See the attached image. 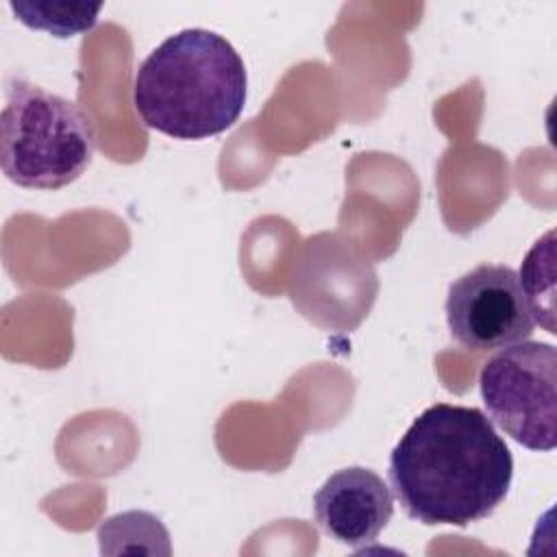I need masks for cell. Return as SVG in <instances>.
<instances>
[{
  "label": "cell",
  "instance_id": "obj_1",
  "mask_svg": "<svg viewBox=\"0 0 557 557\" xmlns=\"http://www.w3.org/2000/svg\"><path fill=\"white\" fill-rule=\"evenodd\" d=\"M511 479V450L476 407H426L389 455L394 494L422 524L468 527L490 518Z\"/></svg>",
  "mask_w": 557,
  "mask_h": 557
},
{
  "label": "cell",
  "instance_id": "obj_6",
  "mask_svg": "<svg viewBox=\"0 0 557 557\" xmlns=\"http://www.w3.org/2000/svg\"><path fill=\"white\" fill-rule=\"evenodd\" d=\"M313 516L331 540L361 548L392 520L394 496L376 472L350 466L333 472L313 494Z\"/></svg>",
  "mask_w": 557,
  "mask_h": 557
},
{
  "label": "cell",
  "instance_id": "obj_7",
  "mask_svg": "<svg viewBox=\"0 0 557 557\" xmlns=\"http://www.w3.org/2000/svg\"><path fill=\"white\" fill-rule=\"evenodd\" d=\"M17 20L30 28L72 37L94 28L100 4H57V2H11Z\"/></svg>",
  "mask_w": 557,
  "mask_h": 557
},
{
  "label": "cell",
  "instance_id": "obj_2",
  "mask_svg": "<svg viewBox=\"0 0 557 557\" xmlns=\"http://www.w3.org/2000/svg\"><path fill=\"white\" fill-rule=\"evenodd\" d=\"M246 87V67L231 41L207 28H185L139 63L133 104L148 128L174 139H207L237 122Z\"/></svg>",
  "mask_w": 557,
  "mask_h": 557
},
{
  "label": "cell",
  "instance_id": "obj_3",
  "mask_svg": "<svg viewBox=\"0 0 557 557\" xmlns=\"http://www.w3.org/2000/svg\"><path fill=\"white\" fill-rule=\"evenodd\" d=\"M94 150V122L76 102L22 78L9 85L0 117V163L9 181L61 189L87 170Z\"/></svg>",
  "mask_w": 557,
  "mask_h": 557
},
{
  "label": "cell",
  "instance_id": "obj_5",
  "mask_svg": "<svg viewBox=\"0 0 557 557\" xmlns=\"http://www.w3.org/2000/svg\"><path fill=\"white\" fill-rule=\"evenodd\" d=\"M446 322L461 346L479 352L524 342L535 326L518 272L500 263H481L450 283Z\"/></svg>",
  "mask_w": 557,
  "mask_h": 557
},
{
  "label": "cell",
  "instance_id": "obj_4",
  "mask_svg": "<svg viewBox=\"0 0 557 557\" xmlns=\"http://www.w3.org/2000/svg\"><path fill=\"white\" fill-rule=\"evenodd\" d=\"M487 416L529 450L548 453L557 444V350L524 339L500 348L479 374Z\"/></svg>",
  "mask_w": 557,
  "mask_h": 557
}]
</instances>
